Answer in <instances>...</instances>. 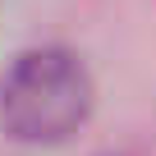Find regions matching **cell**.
Masks as SVG:
<instances>
[{
	"label": "cell",
	"mask_w": 156,
	"mask_h": 156,
	"mask_svg": "<svg viewBox=\"0 0 156 156\" xmlns=\"http://www.w3.org/2000/svg\"><path fill=\"white\" fill-rule=\"evenodd\" d=\"M92 110V78L73 51H23L0 83V119L19 142H64Z\"/></svg>",
	"instance_id": "1"
}]
</instances>
